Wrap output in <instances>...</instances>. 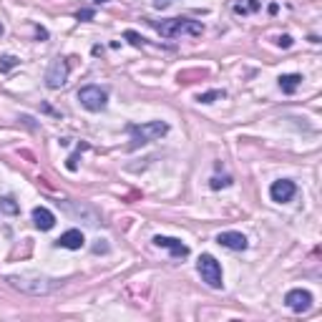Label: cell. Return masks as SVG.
<instances>
[{"mask_svg":"<svg viewBox=\"0 0 322 322\" xmlns=\"http://www.w3.org/2000/svg\"><path fill=\"white\" fill-rule=\"evenodd\" d=\"M8 282L15 287V290H20V292H25V295H48V292H53V290H58L63 282L60 280H53V277H43V275H10L8 277Z\"/></svg>","mask_w":322,"mask_h":322,"instance_id":"6da1fadb","label":"cell"},{"mask_svg":"<svg viewBox=\"0 0 322 322\" xmlns=\"http://www.w3.org/2000/svg\"><path fill=\"white\" fill-rule=\"evenodd\" d=\"M126 131L131 134V149H139L144 144L159 141L161 136L169 134V123L166 121H149V123H128Z\"/></svg>","mask_w":322,"mask_h":322,"instance_id":"7a4b0ae2","label":"cell"},{"mask_svg":"<svg viewBox=\"0 0 322 322\" xmlns=\"http://www.w3.org/2000/svg\"><path fill=\"white\" fill-rule=\"evenodd\" d=\"M151 25L156 28V33H161L164 38H179V35H202L204 25L199 20H189V18H171V20H151Z\"/></svg>","mask_w":322,"mask_h":322,"instance_id":"3957f363","label":"cell"},{"mask_svg":"<svg viewBox=\"0 0 322 322\" xmlns=\"http://www.w3.org/2000/svg\"><path fill=\"white\" fill-rule=\"evenodd\" d=\"M197 270H199V275H202V282H207L212 290H222V285H224L222 265L214 260L212 254H202V257H199Z\"/></svg>","mask_w":322,"mask_h":322,"instance_id":"277c9868","label":"cell"},{"mask_svg":"<svg viewBox=\"0 0 322 322\" xmlns=\"http://www.w3.org/2000/svg\"><path fill=\"white\" fill-rule=\"evenodd\" d=\"M78 101H81V106L86 108V111H91V113H98V111H103L106 108V103H108V93H106V88H101V86H83L81 91H78Z\"/></svg>","mask_w":322,"mask_h":322,"instance_id":"5b68a950","label":"cell"},{"mask_svg":"<svg viewBox=\"0 0 322 322\" xmlns=\"http://www.w3.org/2000/svg\"><path fill=\"white\" fill-rule=\"evenodd\" d=\"M66 81H68V60L66 58H55L48 66V71H45V86L55 91L60 86H66Z\"/></svg>","mask_w":322,"mask_h":322,"instance_id":"8992f818","label":"cell"},{"mask_svg":"<svg viewBox=\"0 0 322 322\" xmlns=\"http://www.w3.org/2000/svg\"><path fill=\"white\" fill-rule=\"evenodd\" d=\"M295 194H297V186H295V181H290V179H280V181H275V184L270 186V197H272V202H277V204L292 202Z\"/></svg>","mask_w":322,"mask_h":322,"instance_id":"52a82bcc","label":"cell"},{"mask_svg":"<svg viewBox=\"0 0 322 322\" xmlns=\"http://www.w3.org/2000/svg\"><path fill=\"white\" fill-rule=\"evenodd\" d=\"M285 302H287V307H290L292 312L302 315V312H307V310L312 307V295H310L307 290H290V292L285 295Z\"/></svg>","mask_w":322,"mask_h":322,"instance_id":"ba28073f","label":"cell"},{"mask_svg":"<svg viewBox=\"0 0 322 322\" xmlns=\"http://www.w3.org/2000/svg\"><path fill=\"white\" fill-rule=\"evenodd\" d=\"M154 244H156V247L169 249V252H171V257H176V260H184V257H189V247H186V244H181V242H179V239H174V237L156 234V237H154Z\"/></svg>","mask_w":322,"mask_h":322,"instance_id":"9c48e42d","label":"cell"},{"mask_svg":"<svg viewBox=\"0 0 322 322\" xmlns=\"http://www.w3.org/2000/svg\"><path fill=\"white\" fill-rule=\"evenodd\" d=\"M83 244H86V237H83L81 229H68V232H63V234L55 239V247H60V249H71V252L81 249Z\"/></svg>","mask_w":322,"mask_h":322,"instance_id":"30bf717a","label":"cell"},{"mask_svg":"<svg viewBox=\"0 0 322 322\" xmlns=\"http://www.w3.org/2000/svg\"><path fill=\"white\" fill-rule=\"evenodd\" d=\"M217 242L227 249H234V252H244L247 249V237L242 232H222L217 237Z\"/></svg>","mask_w":322,"mask_h":322,"instance_id":"8fae6325","label":"cell"},{"mask_svg":"<svg viewBox=\"0 0 322 322\" xmlns=\"http://www.w3.org/2000/svg\"><path fill=\"white\" fill-rule=\"evenodd\" d=\"M33 224H35L40 232H48V229L55 227V214H53L50 209H45V207H35V209H33Z\"/></svg>","mask_w":322,"mask_h":322,"instance_id":"7c38bea8","label":"cell"},{"mask_svg":"<svg viewBox=\"0 0 322 322\" xmlns=\"http://www.w3.org/2000/svg\"><path fill=\"white\" fill-rule=\"evenodd\" d=\"M300 83H302V76L300 73H282L280 76V88H282L285 96H292L300 88Z\"/></svg>","mask_w":322,"mask_h":322,"instance_id":"4fadbf2b","label":"cell"},{"mask_svg":"<svg viewBox=\"0 0 322 322\" xmlns=\"http://www.w3.org/2000/svg\"><path fill=\"white\" fill-rule=\"evenodd\" d=\"M257 10H260V0H244V3L234 5L237 15H249V13H257Z\"/></svg>","mask_w":322,"mask_h":322,"instance_id":"5bb4252c","label":"cell"},{"mask_svg":"<svg viewBox=\"0 0 322 322\" xmlns=\"http://www.w3.org/2000/svg\"><path fill=\"white\" fill-rule=\"evenodd\" d=\"M20 212V207H18V202L13 199V197H0V214H18Z\"/></svg>","mask_w":322,"mask_h":322,"instance_id":"9a60e30c","label":"cell"},{"mask_svg":"<svg viewBox=\"0 0 322 322\" xmlns=\"http://www.w3.org/2000/svg\"><path fill=\"white\" fill-rule=\"evenodd\" d=\"M18 58L15 55H0V71H3V73H10L15 66H18Z\"/></svg>","mask_w":322,"mask_h":322,"instance_id":"2e32d148","label":"cell"},{"mask_svg":"<svg viewBox=\"0 0 322 322\" xmlns=\"http://www.w3.org/2000/svg\"><path fill=\"white\" fill-rule=\"evenodd\" d=\"M224 96H227V93H224V91H219V88H217V91H207V93H202V96H199V103H214L217 98H224Z\"/></svg>","mask_w":322,"mask_h":322,"instance_id":"e0dca14e","label":"cell"},{"mask_svg":"<svg viewBox=\"0 0 322 322\" xmlns=\"http://www.w3.org/2000/svg\"><path fill=\"white\" fill-rule=\"evenodd\" d=\"M123 38H126L128 43H131V45H136V48L146 43V38H144V35H139L136 30H126V33H123Z\"/></svg>","mask_w":322,"mask_h":322,"instance_id":"ac0fdd59","label":"cell"},{"mask_svg":"<svg viewBox=\"0 0 322 322\" xmlns=\"http://www.w3.org/2000/svg\"><path fill=\"white\" fill-rule=\"evenodd\" d=\"M229 184H232V176H224V179H219V176H214L209 186H212V189H224V186H229Z\"/></svg>","mask_w":322,"mask_h":322,"instance_id":"d6986e66","label":"cell"},{"mask_svg":"<svg viewBox=\"0 0 322 322\" xmlns=\"http://www.w3.org/2000/svg\"><path fill=\"white\" fill-rule=\"evenodd\" d=\"M66 169H68V171H76V169H78V151H76V154H73V156L66 161Z\"/></svg>","mask_w":322,"mask_h":322,"instance_id":"ffe728a7","label":"cell"},{"mask_svg":"<svg viewBox=\"0 0 322 322\" xmlns=\"http://www.w3.org/2000/svg\"><path fill=\"white\" fill-rule=\"evenodd\" d=\"M277 45H280V48H292V38H290V35H280V38H277Z\"/></svg>","mask_w":322,"mask_h":322,"instance_id":"44dd1931","label":"cell"},{"mask_svg":"<svg viewBox=\"0 0 322 322\" xmlns=\"http://www.w3.org/2000/svg\"><path fill=\"white\" fill-rule=\"evenodd\" d=\"M176 0H154V8H159V10H164V8H169V5H174Z\"/></svg>","mask_w":322,"mask_h":322,"instance_id":"7402d4cb","label":"cell"},{"mask_svg":"<svg viewBox=\"0 0 322 322\" xmlns=\"http://www.w3.org/2000/svg\"><path fill=\"white\" fill-rule=\"evenodd\" d=\"M76 18H78V20H91V18H93V10H78Z\"/></svg>","mask_w":322,"mask_h":322,"instance_id":"603a6c76","label":"cell"},{"mask_svg":"<svg viewBox=\"0 0 322 322\" xmlns=\"http://www.w3.org/2000/svg\"><path fill=\"white\" fill-rule=\"evenodd\" d=\"M96 3H106V0H96Z\"/></svg>","mask_w":322,"mask_h":322,"instance_id":"cb8c5ba5","label":"cell"},{"mask_svg":"<svg viewBox=\"0 0 322 322\" xmlns=\"http://www.w3.org/2000/svg\"><path fill=\"white\" fill-rule=\"evenodd\" d=\"M0 35H3V25H0Z\"/></svg>","mask_w":322,"mask_h":322,"instance_id":"d4e9b609","label":"cell"}]
</instances>
